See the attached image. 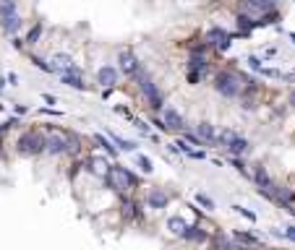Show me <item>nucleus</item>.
Returning <instances> with one entry per match:
<instances>
[{
	"mask_svg": "<svg viewBox=\"0 0 295 250\" xmlns=\"http://www.w3.org/2000/svg\"><path fill=\"white\" fill-rule=\"evenodd\" d=\"M243 83H246V78L238 76V73H233V71H219L217 78H214V89H217L222 97H238V94H241V89H243Z\"/></svg>",
	"mask_w": 295,
	"mask_h": 250,
	"instance_id": "nucleus-1",
	"label": "nucleus"
},
{
	"mask_svg": "<svg viewBox=\"0 0 295 250\" xmlns=\"http://www.w3.org/2000/svg\"><path fill=\"white\" fill-rule=\"evenodd\" d=\"M133 78H136V83H139L141 94H144L146 99H149V107L154 109V112H157V109H162V105H165V102H162V94H160V91H157L154 81H152L149 76H146V73H144L141 68L133 73Z\"/></svg>",
	"mask_w": 295,
	"mask_h": 250,
	"instance_id": "nucleus-2",
	"label": "nucleus"
},
{
	"mask_svg": "<svg viewBox=\"0 0 295 250\" xmlns=\"http://www.w3.org/2000/svg\"><path fill=\"white\" fill-rule=\"evenodd\" d=\"M44 138H47V151L50 154H63V151H76L79 149L76 138H71V136L60 133V131H50Z\"/></svg>",
	"mask_w": 295,
	"mask_h": 250,
	"instance_id": "nucleus-3",
	"label": "nucleus"
},
{
	"mask_svg": "<svg viewBox=\"0 0 295 250\" xmlns=\"http://www.w3.org/2000/svg\"><path fill=\"white\" fill-rule=\"evenodd\" d=\"M107 178H110V182H113V188L121 190V193H128V190H131L133 185H136V175L128 172L126 167H118V164L113 167V170H110Z\"/></svg>",
	"mask_w": 295,
	"mask_h": 250,
	"instance_id": "nucleus-4",
	"label": "nucleus"
},
{
	"mask_svg": "<svg viewBox=\"0 0 295 250\" xmlns=\"http://www.w3.org/2000/svg\"><path fill=\"white\" fill-rule=\"evenodd\" d=\"M18 149H21V154H40L47 149V138L42 133H24L18 141Z\"/></svg>",
	"mask_w": 295,
	"mask_h": 250,
	"instance_id": "nucleus-5",
	"label": "nucleus"
},
{
	"mask_svg": "<svg viewBox=\"0 0 295 250\" xmlns=\"http://www.w3.org/2000/svg\"><path fill=\"white\" fill-rule=\"evenodd\" d=\"M50 68H52V73H60V76L73 73V71H81V68L73 66V58H71V55H66V52L52 55V58H50Z\"/></svg>",
	"mask_w": 295,
	"mask_h": 250,
	"instance_id": "nucleus-6",
	"label": "nucleus"
},
{
	"mask_svg": "<svg viewBox=\"0 0 295 250\" xmlns=\"http://www.w3.org/2000/svg\"><path fill=\"white\" fill-rule=\"evenodd\" d=\"M207 44H211V47H217V50H227L230 44H233V36H230L225 29H219V26H214V29H209L207 34Z\"/></svg>",
	"mask_w": 295,
	"mask_h": 250,
	"instance_id": "nucleus-7",
	"label": "nucleus"
},
{
	"mask_svg": "<svg viewBox=\"0 0 295 250\" xmlns=\"http://www.w3.org/2000/svg\"><path fill=\"white\" fill-rule=\"evenodd\" d=\"M121 71L123 73H128V76H133L136 71H139V60H136V55L131 52V50H121Z\"/></svg>",
	"mask_w": 295,
	"mask_h": 250,
	"instance_id": "nucleus-8",
	"label": "nucleus"
},
{
	"mask_svg": "<svg viewBox=\"0 0 295 250\" xmlns=\"http://www.w3.org/2000/svg\"><path fill=\"white\" fill-rule=\"evenodd\" d=\"M97 81L102 83L105 89H113L115 83H118V71L113 66H102V68L97 71Z\"/></svg>",
	"mask_w": 295,
	"mask_h": 250,
	"instance_id": "nucleus-9",
	"label": "nucleus"
},
{
	"mask_svg": "<svg viewBox=\"0 0 295 250\" xmlns=\"http://www.w3.org/2000/svg\"><path fill=\"white\" fill-rule=\"evenodd\" d=\"M251 29H256V18H251L248 13L238 16V34L241 36H251Z\"/></svg>",
	"mask_w": 295,
	"mask_h": 250,
	"instance_id": "nucleus-10",
	"label": "nucleus"
},
{
	"mask_svg": "<svg viewBox=\"0 0 295 250\" xmlns=\"http://www.w3.org/2000/svg\"><path fill=\"white\" fill-rule=\"evenodd\" d=\"M165 123H168V128H172V131H186V120L175 112V109H168V112H165Z\"/></svg>",
	"mask_w": 295,
	"mask_h": 250,
	"instance_id": "nucleus-11",
	"label": "nucleus"
},
{
	"mask_svg": "<svg viewBox=\"0 0 295 250\" xmlns=\"http://www.w3.org/2000/svg\"><path fill=\"white\" fill-rule=\"evenodd\" d=\"M227 149H230V154H233V156H243L248 151V141H246L243 136H235L233 141L227 143Z\"/></svg>",
	"mask_w": 295,
	"mask_h": 250,
	"instance_id": "nucleus-12",
	"label": "nucleus"
},
{
	"mask_svg": "<svg viewBox=\"0 0 295 250\" xmlns=\"http://www.w3.org/2000/svg\"><path fill=\"white\" fill-rule=\"evenodd\" d=\"M168 196H165V193L162 190H152L149 193V198H146V203H149V209H165V206H168Z\"/></svg>",
	"mask_w": 295,
	"mask_h": 250,
	"instance_id": "nucleus-13",
	"label": "nucleus"
},
{
	"mask_svg": "<svg viewBox=\"0 0 295 250\" xmlns=\"http://www.w3.org/2000/svg\"><path fill=\"white\" fill-rule=\"evenodd\" d=\"M0 24H3V32H5V34H16L18 29H21V24H24V21H21V18H18L16 13H13V16L3 18V21H0Z\"/></svg>",
	"mask_w": 295,
	"mask_h": 250,
	"instance_id": "nucleus-14",
	"label": "nucleus"
},
{
	"mask_svg": "<svg viewBox=\"0 0 295 250\" xmlns=\"http://www.w3.org/2000/svg\"><path fill=\"white\" fill-rule=\"evenodd\" d=\"M188 71H196V73H204L207 71V58L201 52H193L191 60H188Z\"/></svg>",
	"mask_w": 295,
	"mask_h": 250,
	"instance_id": "nucleus-15",
	"label": "nucleus"
},
{
	"mask_svg": "<svg viewBox=\"0 0 295 250\" xmlns=\"http://www.w3.org/2000/svg\"><path fill=\"white\" fill-rule=\"evenodd\" d=\"M168 229H170L172 235H180V237H183V235H186V229H188V224H186L180 216H170V219H168Z\"/></svg>",
	"mask_w": 295,
	"mask_h": 250,
	"instance_id": "nucleus-16",
	"label": "nucleus"
},
{
	"mask_svg": "<svg viewBox=\"0 0 295 250\" xmlns=\"http://www.w3.org/2000/svg\"><path fill=\"white\" fill-rule=\"evenodd\" d=\"M196 133H199L201 138H204L207 143H214V138H217V133H214V125H211V123H199Z\"/></svg>",
	"mask_w": 295,
	"mask_h": 250,
	"instance_id": "nucleus-17",
	"label": "nucleus"
},
{
	"mask_svg": "<svg viewBox=\"0 0 295 250\" xmlns=\"http://www.w3.org/2000/svg\"><path fill=\"white\" fill-rule=\"evenodd\" d=\"M63 83L71 89H84V81H81V71H73V73H66L63 76Z\"/></svg>",
	"mask_w": 295,
	"mask_h": 250,
	"instance_id": "nucleus-18",
	"label": "nucleus"
},
{
	"mask_svg": "<svg viewBox=\"0 0 295 250\" xmlns=\"http://www.w3.org/2000/svg\"><path fill=\"white\" fill-rule=\"evenodd\" d=\"M186 240H191V243H207V235L199 229V224H193V227H188L186 229V235H183Z\"/></svg>",
	"mask_w": 295,
	"mask_h": 250,
	"instance_id": "nucleus-19",
	"label": "nucleus"
},
{
	"mask_svg": "<svg viewBox=\"0 0 295 250\" xmlns=\"http://www.w3.org/2000/svg\"><path fill=\"white\" fill-rule=\"evenodd\" d=\"M94 141H97L99 146H102V149H105L107 154H113V156H118V149H115V146H113V141H110V136H102V133H97V136H94Z\"/></svg>",
	"mask_w": 295,
	"mask_h": 250,
	"instance_id": "nucleus-20",
	"label": "nucleus"
},
{
	"mask_svg": "<svg viewBox=\"0 0 295 250\" xmlns=\"http://www.w3.org/2000/svg\"><path fill=\"white\" fill-rule=\"evenodd\" d=\"M110 141H113V143H115V146H118V149H121V151H133V149H136V143L126 141V138H121L118 133H110Z\"/></svg>",
	"mask_w": 295,
	"mask_h": 250,
	"instance_id": "nucleus-21",
	"label": "nucleus"
},
{
	"mask_svg": "<svg viewBox=\"0 0 295 250\" xmlns=\"http://www.w3.org/2000/svg\"><path fill=\"white\" fill-rule=\"evenodd\" d=\"M16 13V0H0V21Z\"/></svg>",
	"mask_w": 295,
	"mask_h": 250,
	"instance_id": "nucleus-22",
	"label": "nucleus"
},
{
	"mask_svg": "<svg viewBox=\"0 0 295 250\" xmlns=\"http://www.w3.org/2000/svg\"><path fill=\"white\" fill-rule=\"evenodd\" d=\"M86 164H89V170H91V172L102 175V178H105V175H110V172L105 170V167H107V164H105V159H97V156H91V159H89Z\"/></svg>",
	"mask_w": 295,
	"mask_h": 250,
	"instance_id": "nucleus-23",
	"label": "nucleus"
},
{
	"mask_svg": "<svg viewBox=\"0 0 295 250\" xmlns=\"http://www.w3.org/2000/svg\"><path fill=\"white\" fill-rule=\"evenodd\" d=\"M233 167L243 175V178H251V172H248V167H246V162L241 159V156H233Z\"/></svg>",
	"mask_w": 295,
	"mask_h": 250,
	"instance_id": "nucleus-24",
	"label": "nucleus"
},
{
	"mask_svg": "<svg viewBox=\"0 0 295 250\" xmlns=\"http://www.w3.org/2000/svg\"><path fill=\"white\" fill-rule=\"evenodd\" d=\"M136 162H139V167H141L144 172H152V170H154V167H152V159H149V156H144V154L136 156Z\"/></svg>",
	"mask_w": 295,
	"mask_h": 250,
	"instance_id": "nucleus-25",
	"label": "nucleus"
},
{
	"mask_svg": "<svg viewBox=\"0 0 295 250\" xmlns=\"http://www.w3.org/2000/svg\"><path fill=\"white\" fill-rule=\"evenodd\" d=\"M196 203L204 209H214V201H211L209 196H204V193H196Z\"/></svg>",
	"mask_w": 295,
	"mask_h": 250,
	"instance_id": "nucleus-26",
	"label": "nucleus"
},
{
	"mask_svg": "<svg viewBox=\"0 0 295 250\" xmlns=\"http://www.w3.org/2000/svg\"><path fill=\"white\" fill-rule=\"evenodd\" d=\"M235 243H246V245H256L259 240L251 237V235H243V232H235Z\"/></svg>",
	"mask_w": 295,
	"mask_h": 250,
	"instance_id": "nucleus-27",
	"label": "nucleus"
},
{
	"mask_svg": "<svg viewBox=\"0 0 295 250\" xmlns=\"http://www.w3.org/2000/svg\"><path fill=\"white\" fill-rule=\"evenodd\" d=\"M40 34H42V24H37L34 29L29 32V36H26V42H29V44H34L37 39H40Z\"/></svg>",
	"mask_w": 295,
	"mask_h": 250,
	"instance_id": "nucleus-28",
	"label": "nucleus"
},
{
	"mask_svg": "<svg viewBox=\"0 0 295 250\" xmlns=\"http://www.w3.org/2000/svg\"><path fill=\"white\" fill-rule=\"evenodd\" d=\"M233 211H238V214H243L248 221H256V214H253V211H248V209H243V206H233Z\"/></svg>",
	"mask_w": 295,
	"mask_h": 250,
	"instance_id": "nucleus-29",
	"label": "nucleus"
},
{
	"mask_svg": "<svg viewBox=\"0 0 295 250\" xmlns=\"http://www.w3.org/2000/svg\"><path fill=\"white\" fill-rule=\"evenodd\" d=\"M248 63H251V68H253V71H261V68H264V66H261L264 60H259L256 55H251V58H248Z\"/></svg>",
	"mask_w": 295,
	"mask_h": 250,
	"instance_id": "nucleus-30",
	"label": "nucleus"
},
{
	"mask_svg": "<svg viewBox=\"0 0 295 250\" xmlns=\"http://www.w3.org/2000/svg\"><path fill=\"white\" fill-rule=\"evenodd\" d=\"M133 125H136V128H139V131H141V133H149V125H146V123H144V120H139V117H133Z\"/></svg>",
	"mask_w": 295,
	"mask_h": 250,
	"instance_id": "nucleus-31",
	"label": "nucleus"
},
{
	"mask_svg": "<svg viewBox=\"0 0 295 250\" xmlns=\"http://www.w3.org/2000/svg\"><path fill=\"white\" fill-rule=\"evenodd\" d=\"M152 125H157V128H160V131H168V123H165V120H160V117H152Z\"/></svg>",
	"mask_w": 295,
	"mask_h": 250,
	"instance_id": "nucleus-32",
	"label": "nucleus"
},
{
	"mask_svg": "<svg viewBox=\"0 0 295 250\" xmlns=\"http://www.w3.org/2000/svg\"><path fill=\"white\" fill-rule=\"evenodd\" d=\"M201 76H204V73H196V71H188V81H191V83H199V81H201Z\"/></svg>",
	"mask_w": 295,
	"mask_h": 250,
	"instance_id": "nucleus-33",
	"label": "nucleus"
},
{
	"mask_svg": "<svg viewBox=\"0 0 295 250\" xmlns=\"http://www.w3.org/2000/svg\"><path fill=\"white\" fill-rule=\"evenodd\" d=\"M285 237L290 240V243H295V227L290 224V227H285Z\"/></svg>",
	"mask_w": 295,
	"mask_h": 250,
	"instance_id": "nucleus-34",
	"label": "nucleus"
},
{
	"mask_svg": "<svg viewBox=\"0 0 295 250\" xmlns=\"http://www.w3.org/2000/svg\"><path fill=\"white\" fill-rule=\"evenodd\" d=\"M290 105L295 107V91H293V94H290Z\"/></svg>",
	"mask_w": 295,
	"mask_h": 250,
	"instance_id": "nucleus-35",
	"label": "nucleus"
},
{
	"mask_svg": "<svg viewBox=\"0 0 295 250\" xmlns=\"http://www.w3.org/2000/svg\"><path fill=\"white\" fill-rule=\"evenodd\" d=\"M290 39H293V44H295V32H290Z\"/></svg>",
	"mask_w": 295,
	"mask_h": 250,
	"instance_id": "nucleus-36",
	"label": "nucleus"
},
{
	"mask_svg": "<svg viewBox=\"0 0 295 250\" xmlns=\"http://www.w3.org/2000/svg\"><path fill=\"white\" fill-rule=\"evenodd\" d=\"M269 3H272V5H277V0H269Z\"/></svg>",
	"mask_w": 295,
	"mask_h": 250,
	"instance_id": "nucleus-37",
	"label": "nucleus"
},
{
	"mask_svg": "<svg viewBox=\"0 0 295 250\" xmlns=\"http://www.w3.org/2000/svg\"><path fill=\"white\" fill-rule=\"evenodd\" d=\"M293 3H295V0H293Z\"/></svg>",
	"mask_w": 295,
	"mask_h": 250,
	"instance_id": "nucleus-38",
	"label": "nucleus"
}]
</instances>
